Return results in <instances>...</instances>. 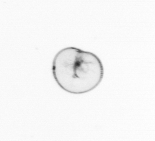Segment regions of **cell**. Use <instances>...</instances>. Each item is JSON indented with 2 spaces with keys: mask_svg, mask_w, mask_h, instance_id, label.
<instances>
[{
  "mask_svg": "<svg viewBox=\"0 0 155 141\" xmlns=\"http://www.w3.org/2000/svg\"><path fill=\"white\" fill-rule=\"evenodd\" d=\"M52 75L62 90L79 95L94 89L101 82L104 68L96 54L74 47L62 49L52 62Z\"/></svg>",
  "mask_w": 155,
  "mask_h": 141,
  "instance_id": "6da1fadb",
  "label": "cell"
}]
</instances>
